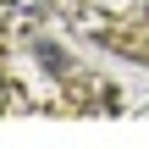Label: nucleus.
Returning <instances> with one entry per match:
<instances>
[{
	"mask_svg": "<svg viewBox=\"0 0 149 149\" xmlns=\"http://www.w3.org/2000/svg\"><path fill=\"white\" fill-rule=\"evenodd\" d=\"M6 6H11V11H39L44 0H6Z\"/></svg>",
	"mask_w": 149,
	"mask_h": 149,
	"instance_id": "1",
	"label": "nucleus"
}]
</instances>
